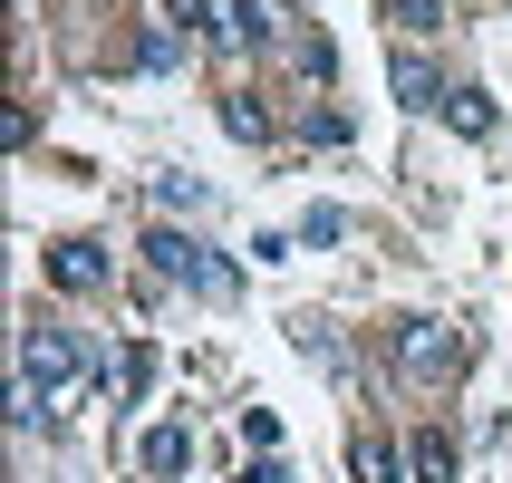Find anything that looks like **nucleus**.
Here are the masks:
<instances>
[{"label":"nucleus","instance_id":"nucleus-8","mask_svg":"<svg viewBox=\"0 0 512 483\" xmlns=\"http://www.w3.org/2000/svg\"><path fill=\"white\" fill-rule=\"evenodd\" d=\"M445 126L455 136H493V97L484 87H445Z\"/></svg>","mask_w":512,"mask_h":483},{"label":"nucleus","instance_id":"nucleus-5","mask_svg":"<svg viewBox=\"0 0 512 483\" xmlns=\"http://www.w3.org/2000/svg\"><path fill=\"white\" fill-rule=\"evenodd\" d=\"M49 281L58 290H107V252L97 242H49Z\"/></svg>","mask_w":512,"mask_h":483},{"label":"nucleus","instance_id":"nucleus-15","mask_svg":"<svg viewBox=\"0 0 512 483\" xmlns=\"http://www.w3.org/2000/svg\"><path fill=\"white\" fill-rule=\"evenodd\" d=\"M300 232H310V242H348V213H339V203H310V223H300Z\"/></svg>","mask_w":512,"mask_h":483},{"label":"nucleus","instance_id":"nucleus-13","mask_svg":"<svg viewBox=\"0 0 512 483\" xmlns=\"http://www.w3.org/2000/svg\"><path fill=\"white\" fill-rule=\"evenodd\" d=\"M155 203H165V213H203V174H155Z\"/></svg>","mask_w":512,"mask_h":483},{"label":"nucleus","instance_id":"nucleus-9","mask_svg":"<svg viewBox=\"0 0 512 483\" xmlns=\"http://www.w3.org/2000/svg\"><path fill=\"white\" fill-rule=\"evenodd\" d=\"M348 474L358 483H397V445H387V435H348Z\"/></svg>","mask_w":512,"mask_h":483},{"label":"nucleus","instance_id":"nucleus-4","mask_svg":"<svg viewBox=\"0 0 512 483\" xmlns=\"http://www.w3.org/2000/svg\"><path fill=\"white\" fill-rule=\"evenodd\" d=\"M203 39H213L223 58H242V49H261L271 29H261V10H252V0H203Z\"/></svg>","mask_w":512,"mask_h":483},{"label":"nucleus","instance_id":"nucleus-17","mask_svg":"<svg viewBox=\"0 0 512 483\" xmlns=\"http://www.w3.org/2000/svg\"><path fill=\"white\" fill-rule=\"evenodd\" d=\"M242 483H290V455H281V464H252Z\"/></svg>","mask_w":512,"mask_h":483},{"label":"nucleus","instance_id":"nucleus-12","mask_svg":"<svg viewBox=\"0 0 512 483\" xmlns=\"http://www.w3.org/2000/svg\"><path fill=\"white\" fill-rule=\"evenodd\" d=\"M223 126L242 145H271V107H261V97H223Z\"/></svg>","mask_w":512,"mask_h":483},{"label":"nucleus","instance_id":"nucleus-3","mask_svg":"<svg viewBox=\"0 0 512 483\" xmlns=\"http://www.w3.org/2000/svg\"><path fill=\"white\" fill-rule=\"evenodd\" d=\"M455 358H464V339L445 329V319H397V329H387V368H397V377H416V387L455 377Z\"/></svg>","mask_w":512,"mask_h":483},{"label":"nucleus","instance_id":"nucleus-10","mask_svg":"<svg viewBox=\"0 0 512 483\" xmlns=\"http://www.w3.org/2000/svg\"><path fill=\"white\" fill-rule=\"evenodd\" d=\"M406 464H416V483H455V435H416V445H406Z\"/></svg>","mask_w":512,"mask_h":483},{"label":"nucleus","instance_id":"nucleus-16","mask_svg":"<svg viewBox=\"0 0 512 483\" xmlns=\"http://www.w3.org/2000/svg\"><path fill=\"white\" fill-rule=\"evenodd\" d=\"M242 445H261V455H271V445H281V416H271V406H252V416H242Z\"/></svg>","mask_w":512,"mask_h":483},{"label":"nucleus","instance_id":"nucleus-2","mask_svg":"<svg viewBox=\"0 0 512 483\" xmlns=\"http://www.w3.org/2000/svg\"><path fill=\"white\" fill-rule=\"evenodd\" d=\"M136 252L155 261V271H165V281H184V290H203V300H232V290H242V271H232L223 252H203L194 232H174V223H165V232H145Z\"/></svg>","mask_w":512,"mask_h":483},{"label":"nucleus","instance_id":"nucleus-7","mask_svg":"<svg viewBox=\"0 0 512 483\" xmlns=\"http://www.w3.org/2000/svg\"><path fill=\"white\" fill-rule=\"evenodd\" d=\"M136 464H145V474H184V464H194V435H184V426H155L136 445Z\"/></svg>","mask_w":512,"mask_h":483},{"label":"nucleus","instance_id":"nucleus-6","mask_svg":"<svg viewBox=\"0 0 512 483\" xmlns=\"http://www.w3.org/2000/svg\"><path fill=\"white\" fill-rule=\"evenodd\" d=\"M387 87H397V107H445V87H435V68H426L416 49L387 58Z\"/></svg>","mask_w":512,"mask_h":483},{"label":"nucleus","instance_id":"nucleus-14","mask_svg":"<svg viewBox=\"0 0 512 483\" xmlns=\"http://www.w3.org/2000/svg\"><path fill=\"white\" fill-rule=\"evenodd\" d=\"M387 20H397V29H435V20H445V0H387Z\"/></svg>","mask_w":512,"mask_h":483},{"label":"nucleus","instance_id":"nucleus-11","mask_svg":"<svg viewBox=\"0 0 512 483\" xmlns=\"http://www.w3.org/2000/svg\"><path fill=\"white\" fill-rule=\"evenodd\" d=\"M290 68H300L310 87H329V68H339V49H329L319 29H290Z\"/></svg>","mask_w":512,"mask_h":483},{"label":"nucleus","instance_id":"nucleus-1","mask_svg":"<svg viewBox=\"0 0 512 483\" xmlns=\"http://www.w3.org/2000/svg\"><path fill=\"white\" fill-rule=\"evenodd\" d=\"M58 387H78V339L58 319H39V329H20V435H39Z\"/></svg>","mask_w":512,"mask_h":483}]
</instances>
